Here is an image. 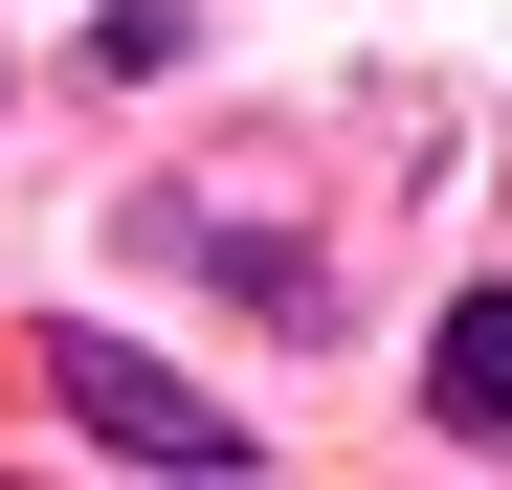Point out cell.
I'll return each instance as SVG.
<instances>
[{"instance_id":"cell-1","label":"cell","mask_w":512,"mask_h":490,"mask_svg":"<svg viewBox=\"0 0 512 490\" xmlns=\"http://www.w3.org/2000/svg\"><path fill=\"white\" fill-rule=\"evenodd\" d=\"M45 401H67L90 446H134V468H245V424H223V401H179V379H156V357H112V335H45Z\"/></svg>"},{"instance_id":"cell-2","label":"cell","mask_w":512,"mask_h":490,"mask_svg":"<svg viewBox=\"0 0 512 490\" xmlns=\"http://www.w3.org/2000/svg\"><path fill=\"white\" fill-rule=\"evenodd\" d=\"M423 424H446V446H512V290H468L446 335H423Z\"/></svg>"}]
</instances>
